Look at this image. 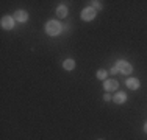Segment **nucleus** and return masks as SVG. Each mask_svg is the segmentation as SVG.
<instances>
[{
	"mask_svg": "<svg viewBox=\"0 0 147 140\" xmlns=\"http://www.w3.org/2000/svg\"><path fill=\"white\" fill-rule=\"evenodd\" d=\"M116 67L119 69V72L124 73V75H130V73L133 72L131 64H130V62H127V61H117L116 62Z\"/></svg>",
	"mask_w": 147,
	"mask_h": 140,
	"instance_id": "2",
	"label": "nucleus"
},
{
	"mask_svg": "<svg viewBox=\"0 0 147 140\" xmlns=\"http://www.w3.org/2000/svg\"><path fill=\"white\" fill-rule=\"evenodd\" d=\"M117 72H119V69L116 67V65H114V67H111V70H110V73H111V75H116Z\"/></svg>",
	"mask_w": 147,
	"mask_h": 140,
	"instance_id": "13",
	"label": "nucleus"
},
{
	"mask_svg": "<svg viewBox=\"0 0 147 140\" xmlns=\"http://www.w3.org/2000/svg\"><path fill=\"white\" fill-rule=\"evenodd\" d=\"M94 17H96V9H94L92 6H88V8H85V9L82 11V19L86 20V22L92 20Z\"/></svg>",
	"mask_w": 147,
	"mask_h": 140,
	"instance_id": "4",
	"label": "nucleus"
},
{
	"mask_svg": "<svg viewBox=\"0 0 147 140\" xmlns=\"http://www.w3.org/2000/svg\"><path fill=\"white\" fill-rule=\"evenodd\" d=\"M61 23L58 22V20H49L47 23H45V31H47L49 36H58L59 33H61Z\"/></svg>",
	"mask_w": 147,
	"mask_h": 140,
	"instance_id": "1",
	"label": "nucleus"
},
{
	"mask_svg": "<svg viewBox=\"0 0 147 140\" xmlns=\"http://www.w3.org/2000/svg\"><path fill=\"white\" fill-rule=\"evenodd\" d=\"M91 3H92V8L94 9H102V3H100V2H91Z\"/></svg>",
	"mask_w": 147,
	"mask_h": 140,
	"instance_id": "12",
	"label": "nucleus"
},
{
	"mask_svg": "<svg viewBox=\"0 0 147 140\" xmlns=\"http://www.w3.org/2000/svg\"><path fill=\"white\" fill-rule=\"evenodd\" d=\"M117 81L116 79H107V81L103 83V89L107 90V92H111V90H117Z\"/></svg>",
	"mask_w": 147,
	"mask_h": 140,
	"instance_id": "6",
	"label": "nucleus"
},
{
	"mask_svg": "<svg viewBox=\"0 0 147 140\" xmlns=\"http://www.w3.org/2000/svg\"><path fill=\"white\" fill-rule=\"evenodd\" d=\"M113 101L116 104H124L125 101H127V95H125L124 92H116V95L113 97Z\"/></svg>",
	"mask_w": 147,
	"mask_h": 140,
	"instance_id": "8",
	"label": "nucleus"
},
{
	"mask_svg": "<svg viewBox=\"0 0 147 140\" xmlns=\"http://www.w3.org/2000/svg\"><path fill=\"white\" fill-rule=\"evenodd\" d=\"M144 132H146V134H147V121H146V123H144Z\"/></svg>",
	"mask_w": 147,
	"mask_h": 140,
	"instance_id": "15",
	"label": "nucleus"
},
{
	"mask_svg": "<svg viewBox=\"0 0 147 140\" xmlns=\"http://www.w3.org/2000/svg\"><path fill=\"white\" fill-rule=\"evenodd\" d=\"M63 67L66 70H74L75 69V61H74V59H66V61L63 62Z\"/></svg>",
	"mask_w": 147,
	"mask_h": 140,
	"instance_id": "9",
	"label": "nucleus"
},
{
	"mask_svg": "<svg viewBox=\"0 0 147 140\" xmlns=\"http://www.w3.org/2000/svg\"><path fill=\"white\" fill-rule=\"evenodd\" d=\"M57 14L59 17H66V16H67V8H66L64 5H59L57 8Z\"/></svg>",
	"mask_w": 147,
	"mask_h": 140,
	"instance_id": "10",
	"label": "nucleus"
},
{
	"mask_svg": "<svg viewBox=\"0 0 147 140\" xmlns=\"http://www.w3.org/2000/svg\"><path fill=\"white\" fill-rule=\"evenodd\" d=\"M99 140H102V139H99Z\"/></svg>",
	"mask_w": 147,
	"mask_h": 140,
	"instance_id": "16",
	"label": "nucleus"
},
{
	"mask_svg": "<svg viewBox=\"0 0 147 140\" xmlns=\"http://www.w3.org/2000/svg\"><path fill=\"white\" fill-rule=\"evenodd\" d=\"M0 25H2L3 30H11V28H14V17L13 16H3L2 20H0Z\"/></svg>",
	"mask_w": 147,
	"mask_h": 140,
	"instance_id": "3",
	"label": "nucleus"
},
{
	"mask_svg": "<svg viewBox=\"0 0 147 140\" xmlns=\"http://www.w3.org/2000/svg\"><path fill=\"white\" fill-rule=\"evenodd\" d=\"M13 17H14V20H17V22H27L28 20V14H27V11H24V9H17L13 14Z\"/></svg>",
	"mask_w": 147,
	"mask_h": 140,
	"instance_id": "5",
	"label": "nucleus"
},
{
	"mask_svg": "<svg viewBox=\"0 0 147 140\" xmlns=\"http://www.w3.org/2000/svg\"><path fill=\"white\" fill-rule=\"evenodd\" d=\"M103 100H105V101H110V100H111V95H110V92H107V93L103 95Z\"/></svg>",
	"mask_w": 147,
	"mask_h": 140,
	"instance_id": "14",
	"label": "nucleus"
},
{
	"mask_svg": "<svg viewBox=\"0 0 147 140\" xmlns=\"http://www.w3.org/2000/svg\"><path fill=\"white\" fill-rule=\"evenodd\" d=\"M125 84H127V87H128V89H131V90H138L139 86H141V83H139L138 78H128Z\"/></svg>",
	"mask_w": 147,
	"mask_h": 140,
	"instance_id": "7",
	"label": "nucleus"
},
{
	"mask_svg": "<svg viewBox=\"0 0 147 140\" xmlns=\"http://www.w3.org/2000/svg\"><path fill=\"white\" fill-rule=\"evenodd\" d=\"M107 75H108L107 70H103V69L97 70V79H105V78H107Z\"/></svg>",
	"mask_w": 147,
	"mask_h": 140,
	"instance_id": "11",
	"label": "nucleus"
}]
</instances>
